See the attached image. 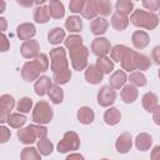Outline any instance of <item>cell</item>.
<instances>
[{"mask_svg":"<svg viewBox=\"0 0 160 160\" xmlns=\"http://www.w3.org/2000/svg\"><path fill=\"white\" fill-rule=\"evenodd\" d=\"M49 69V59L45 54H39L34 60L24 64L21 78L25 81H34L40 78V74Z\"/></svg>","mask_w":160,"mask_h":160,"instance_id":"6da1fadb","label":"cell"},{"mask_svg":"<svg viewBox=\"0 0 160 160\" xmlns=\"http://www.w3.org/2000/svg\"><path fill=\"white\" fill-rule=\"evenodd\" d=\"M130 22L136 28L152 30L159 25V16L155 12L138 9V10H134V12L131 14Z\"/></svg>","mask_w":160,"mask_h":160,"instance_id":"7a4b0ae2","label":"cell"},{"mask_svg":"<svg viewBox=\"0 0 160 160\" xmlns=\"http://www.w3.org/2000/svg\"><path fill=\"white\" fill-rule=\"evenodd\" d=\"M69 61L66 59V51L64 48H54L50 50V70L52 75L69 70Z\"/></svg>","mask_w":160,"mask_h":160,"instance_id":"3957f363","label":"cell"},{"mask_svg":"<svg viewBox=\"0 0 160 160\" xmlns=\"http://www.w3.org/2000/svg\"><path fill=\"white\" fill-rule=\"evenodd\" d=\"M52 116H54L52 109L46 101L41 100L35 104L34 110H32V121L35 124H39V125L49 124L52 120Z\"/></svg>","mask_w":160,"mask_h":160,"instance_id":"277c9868","label":"cell"},{"mask_svg":"<svg viewBox=\"0 0 160 160\" xmlns=\"http://www.w3.org/2000/svg\"><path fill=\"white\" fill-rule=\"evenodd\" d=\"M69 55H70V62H71V66L74 70L81 71L88 68L89 49L85 45L79 46L72 50H69Z\"/></svg>","mask_w":160,"mask_h":160,"instance_id":"5b68a950","label":"cell"},{"mask_svg":"<svg viewBox=\"0 0 160 160\" xmlns=\"http://www.w3.org/2000/svg\"><path fill=\"white\" fill-rule=\"evenodd\" d=\"M79 148H80V138L75 131H66L62 139L58 142V151L61 154L75 151Z\"/></svg>","mask_w":160,"mask_h":160,"instance_id":"8992f818","label":"cell"},{"mask_svg":"<svg viewBox=\"0 0 160 160\" xmlns=\"http://www.w3.org/2000/svg\"><path fill=\"white\" fill-rule=\"evenodd\" d=\"M111 44L110 41L106 39V38H102V36H98L95 38L92 41H91V45H90V49L92 51L94 55H96L98 58H104L106 56L110 50H111Z\"/></svg>","mask_w":160,"mask_h":160,"instance_id":"52a82bcc","label":"cell"},{"mask_svg":"<svg viewBox=\"0 0 160 160\" xmlns=\"http://www.w3.org/2000/svg\"><path fill=\"white\" fill-rule=\"evenodd\" d=\"M116 92L115 90L109 85L101 86L98 91V104L102 108H109L115 102Z\"/></svg>","mask_w":160,"mask_h":160,"instance_id":"ba28073f","label":"cell"},{"mask_svg":"<svg viewBox=\"0 0 160 160\" xmlns=\"http://www.w3.org/2000/svg\"><path fill=\"white\" fill-rule=\"evenodd\" d=\"M0 106H1L0 122L4 124V122H6V120L10 115V111L15 106V99L9 94H4V95L0 96Z\"/></svg>","mask_w":160,"mask_h":160,"instance_id":"9c48e42d","label":"cell"},{"mask_svg":"<svg viewBox=\"0 0 160 160\" xmlns=\"http://www.w3.org/2000/svg\"><path fill=\"white\" fill-rule=\"evenodd\" d=\"M40 45L36 40H28V41H24L20 46V52H21V56L25 58V59H35L40 52Z\"/></svg>","mask_w":160,"mask_h":160,"instance_id":"30bf717a","label":"cell"},{"mask_svg":"<svg viewBox=\"0 0 160 160\" xmlns=\"http://www.w3.org/2000/svg\"><path fill=\"white\" fill-rule=\"evenodd\" d=\"M36 34V28L31 22H22L16 28V35L20 40H31Z\"/></svg>","mask_w":160,"mask_h":160,"instance_id":"8fae6325","label":"cell"},{"mask_svg":"<svg viewBox=\"0 0 160 160\" xmlns=\"http://www.w3.org/2000/svg\"><path fill=\"white\" fill-rule=\"evenodd\" d=\"M104 78V72L98 68L96 64H91L86 68L85 70V80L89 82V84H99Z\"/></svg>","mask_w":160,"mask_h":160,"instance_id":"7c38bea8","label":"cell"},{"mask_svg":"<svg viewBox=\"0 0 160 160\" xmlns=\"http://www.w3.org/2000/svg\"><path fill=\"white\" fill-rule=\"evenodd\" d=\"M115 148L118 152L120 154H126L131 148H132V138L129 132H122L115 141Z\"/></svg>","mask_w":160,"mask_h":160,"instance_id":"4fadbf2b","label":"cell"},{"mask_svg":"<svg viewBox=\"0 0 160 160\" xmlns=\"http://www.w3.org/2000/svg\"><path fill=\"white\" fill-rule=\"evenodd\" d=\"M131 42L135 49H144L150 42V36L144 30H136L131 36Z\"/></svg>","mask_w":160,"mask_h":160,"instance_id":"5bb4252c","label":"cell"},{"mask_svg":"<svg viewBox=\"0 0 160 160\" xmlns=\"http://www.w3.org/2000/svg\"><path fill=\"white\" fill-rule=\"evenodd\" d=\"M109 28V21L105 18H95L94 20L90 21V30L94 35L100 36L108 31Z\"/></svg>","mask_w":160,"mask_h":160,"instance_id":"9a60e30c","label":"cell"},{"mask_svg":"<svg viewBox=\"0 0 160 160\" xmlns=\"http://www.w3.org/2000/svg\"><path fill=\"white\" fill-rule=\"evenodd\" d=\"M128 81V76L124 70H116L109 79V84L114 90H119L125 86Z\"/></svg>","mask_w":160,"mask_h":160,"instance_id":"2e32d148","label":"cell"},{"mask_svg":"<svg viewBox=\"0 0 160 160\" xmlns=\"http://www.w3.org/2000/svg\"><path fill=\"white\" fill-rule=\"evenodd\" d=\"M136 52H138V51L129 49V51L126 52L125 58H124L122 61L120 62L122 70L129 71V72H134V71L136 70Z\"/></svg>","mask_w":160,"mask_h":160,"instance_id":"e0dca14e","label":"cell"},{"mask_svg":"<svg viewBox=\"0 0 160 160\" xmlns=\"http://www.w3.org/2000/svg\"><path fill=\"white\" fill-rule=\"evenodd\" d=\"M51 80L49 76H40L35 84H34V90H35V94L39 95V96H44L45 94H48L50 86L52 85L51 84Z\"/></svg>","mask_w":160,"mask_h":160,"instance_id":"ac0fdd59","label":"cell"},{"mask_svg":"<svg viewBox=\"0 0 160 160\" xmlns=\"http://www.w3.org/2000/svg\"><path fill=\"white\" fill-rule=\"evenodd\" d=\"M76 116H78L79 122H81V124H84V125H90V124L94 121V119H95V112H94V110H92L91 108H89V106H81V108L78 110Z\"/></svg>","mask_w":160,"mask_h":160,"instance_id":"d6986e66","label":"cell"},{"mask_svg":"<svg viewBox=\"0 0 160 160\" xmlns=\"http://www.w3.org/2000/svg\"><path fill=\"white\" fill-rule=\"evenodd\" d=\"M129 20L130 19L126 15H122L115 11L111 15V26L118 31H124L129 26Z\"/></svg>","mask_w":160,"mask_h":160,"instance_id":"ffe728a7","label":"cell"},{"mask_svg":"<svg viewBox=\"0 0 160 160\" xmlns=\"http://www.w3.org/2000/svg\"><path fill=\"white\" fill-rule=\"evenodd\" d=\"M18 139L20 140V142L25 144V145H30L32 142L36 141V135L34 132V130L31 129V126H26V128H22L18 131Z\"/></svg>","mask_w":160,"mask_h":160,"instance_id":"44dd1931","label":"cell"},{"mask_svg":"<svg viewBox=\"0 0 160 160\" xmlns=\"http://www.w3.org/2000/svg\"><path fill=\"white\" fill-rule=\"evenodd\" d=\"M152 145V138L148 132H140L135 139V146L140 151H148Z\"/></svg>","mask_w":160,"mask_h":160,"instance_id":"7402d4cb","label":"cell"},{"mask_svg":"<svg viewBox=\"0 0 160 160\" xmlns=\"http://www.w3.org/2000/svg\"><path fill=\"white\" fill-rule=\"evenodd\" d=\"M138 95H139V91L136 89V86L129 84V85H125L121 90V99L126 104H131L134 102L136 99H138Z\"/></svg>","mask_w":160,"mask_h":160,"instance_id":"603a6c76","label":"cell"},{"mask_svg":"<svg viewBox=\"0 0 160 160\" xmlns=\"http://www.w3.org/2000/svg\"><path fill=\"white\" fill-rule=\"evenodd\" d=\"M120 120H121V112H120L119 109L109 108L108 110H105V112H104V121H105V124H108L110 126H114Z\"/></svg>","mask_w":160,"mask_h":160,"instance_id":"cb8c5ba5","label":"cell"},{"mask_svg":"<svg viewBox=\"0 0 160 160\" xmlns=\"http://www.w3.org/2000/svg\"><path fill=\"white\" fill-rule=\"evenodd\" d=\"M142 106L146 111L149 112H152L158 106H159V99L156 96V94L154 92H146L144 96H142Z\"/></svg>","mask_w":160,"mask_h":160,"instance_id":"d4e9b609","label":"cell"},{"mask_svg":"<svg viewBox=\"0 0 160 160\" xmlns=\"http://www.w3.org/2000/svg\"><path fill=\"white\" fill-rule=\"evenodd\" d=\"M48 6H49L50 15H51L54 19H61V18H64V15H65V9H64V4H62L61 1L50 0Z\"/></svg>","mask_w":160,"mask_h":160,"instance_id":"484cf974","label":"cell"},{"mask_svg":"<svg viewBox=\"0 0 160 160\" xmlns=\"http://www.w3.org/2000/svg\"><path fill=\"white\" fill-rule=\"evenodd\" d=\"M48 41L51 45H59L60 42L65 41V30L61 28H52L48 34Z\"/></svg>","mask_w":160,"mask_h":160,"instance_id":"4316f807","label":"cell"},{"mask_svg":"<svg viewBox=\"0 0 160 160\" xmlns=\"http://www.w3.org/2000/svg\"><path fill=\"white\" fill-rule=\"evenodd\" d=\"M50 11H49V6H45V5H41V6H38L34 11V20L38 22V24H45L50 20Z\"/></svg>","mask_w":160,"mask_h":160,"instance_id":"83f0119b","label":"cell"},{"mask_svg":"<svg viewBox=\"0 0 160 160\" xmlns=\"http://www.w3.org/2000/svg\"><path fill=\"white\" fill-rule=\"evenodd\" d=\"M129 49L130 48H128L125 45H120V44L112 46L111 50H110V58H111V60L112 61H116V62H121L122 59L125 58L126 52L129 51Z\"/></svg>","mask_w":160,"mask_h":160,"instance_id":"f1b7e54d","label":"cell"},{"mask_svg":"<svg viewBox=\"0 0 160 160\" xmlns=\"http://www.w3.org/2000/svg\"><path fill=\"white\" fill-rule=\"evenodd\" d=\"M65 28L70 32H79L82 30V20L76 15L69 16L65 20Z\"/></svg>","mask_w":160,"mask_h":160,"instance_id":"f546056e","label":"cell"},{"mask_svg":"<svg viewBox=\"0 0 160 160\" xmlns=\"http://www.w3.org/2000/svg\"><path fill=\"white\" fill-rule=\"evenodd\" d=\"M48 95L50 98V100L54 102V104H60L64 100V91L62 89L60 88V85L58 84H52L48 91Z\"/></svg>","mask_w":160,"mask_h":160,"instance_id":"4dcf8cb0","label":"cell"},{"mask_svg":"<svg viewBox=\"0 0 160 160\" xmlns=\"http://www.w3.org/2000/svg\"><path fill=\"white\" fill-rule=\"evenodd\" d=\"M6 122L9 126H11L14 129H21V126L26 122V118H25V115H22L20 112H14V114L9 115Z\"/></svg>","mask_w":160,"mask_h":160,"instance_id":"1f68e13d","label":"cell"},{"mask_svg":"<svg viewBox=\"0 0 160 160\" xmlns=\"http://www.w3.org/2000/svg\"><path fill=\"white\" fill-rule=\"evenodd\" d=\"M128 80L130 81L131 85L136 86V88H141V86H145L148 84V80H146V76L141 72V71H134V72H130Z\"/></svg>","mask_w":160,"mask_h":160,"instance_id":"d6a6232c","label":"cell"},{"mask_svg":"<svg viewBox=\"0 0 160 160\" xmlns=\"http://www.w3.org/2000/svg\"><path fill=\"white\" fill-rule=\"evenodd\" d=\"M20 159L21 160H41V154L39 152L38 149L32 146H28L21 150Z\"/></svg>","mask_w":160,"mask_h":160,"instance_id":"836d02e7","label":"cell"},{"mask_svg":"<svg viewBox=\"0 0 160 160\" xmlns=\"http://www.w3.org/2000/svg\"><path fill=\"white\" fill-rule=\"evenodd\" d=\"M132 9H134V2L130 1V0H118L116 4H115L116 12L126 15V16L132 11Z\"/></svg>","mask_w":160,"mask_h":160,"instance_id":"e575fe53","label":"cell"},{"mask_svg":"<svg viewBox=\"0 0 160 160\" xmlns=\"http://www.w3.org/2000/svg\"><path fill=\"white\" fill-rule=\"evenodd\" d=\"M96 65H98V68H99L104 74H110V72L114 70V61H112L110 58H108V56L98 58Z\"/></svg>","mask_w":160,"mask_h":160,"instance_id":"d590c367","label":"cell"},{"mask_svg":"<svg viewBox=\"0 0 160 160\" xmlns=\"http://www.w3.org/2000/svg\"><path fill=\"white\" fill-rule=\"evenodd\" d=\"M82 18L85 19H89V20H94L98 15V11H96V6H95V0H89L85 2V8L81 12Z\"/></svg>","mask_w":160,"mask_h":160,"instance_id":"8d00e7d4","label":"cell"},{"mask_svg":"<svg viewBox=\"0 0 160 160\" xmlns=\"http://www.w3.org/2000/svg\"><path fill=\"white\" fill-rule=\"evenodd\" d=\"M38 150H39V152L41 155L48 156V155H50L52 152L54 145H52V142L48 138H44V139H40L38 141Z\"/></svg>","mask_w":160,"mask_h":160,"instance_id":"74e56055","label":"cell"},{"mask_svg":"<svg viewBox=\"0 0 160 160\" xmlns=\"http://www.w3.org/2000/svg\"><path fill=\"white\" fill-rule=\"evenodd\" d=\"M95 6L98 14L101 16H108L111 14V2L109 0H95Z\"/></svg>","mask_w":160,"mask_h":160,"instance_id":"f35d334b","label":"cell"},{"mask_svg":"<svg viewBox=\"0 0 160 160\" xmlns=\"http://www.w3.org/2000/svg\"><path fill=\"white\" fill-rule=\"evenodd\" d=\"M64 45H65V48L69 49V50L76 49V48H79V46H82V38H81L80 35H75V34L69 35V36L65 39Z\"/></svg>","mask_w":160,"mask_h":160,"instance_id":"ab89813d","label":"cell"},{"mask_svg":"<svg viewBox=\"0 0 160 160\" xmlns=\"http://www.w3.org/2000/svg\"><path fill=\"white\" fill-rule=\"evenodd\" d=\"M16 109L20 114H28L32 109V99H30L28 96L21 98L16 104Z\"/></svg>","mask_w":160,"mask_h":160,"instance_id":"60d3db41","label":"cell"},{"mask_svg":"<svg viewBox=\"0 0 160 160\" xmlns=\"http://www.w3.org/2000/svg\"><path fill=\"white\" fill-rule=\"evenodd\" d=\"M150 66H151V60L146 55L140 54V52H136V70L145 71Z\"/></svg>","mask_w":160,"mask_h":160,"instance_id":"b9f144b4","label":"cell"},{"mask_svg":"<svg viewBox=\"0 0 160 160\" xmlns=\"http://www.w3.org/2000/svg\"><path fill=\"white\" fill-rule=\"evenodd\" d=\"M71 79V70H66L64 72H60V74H56V75H52V80H54V84H58V85H64V84H68L69 80Z\"/></svg>","mask_w":160,"mask_h":160,"instance_id":"7bdbcfd3","label":"cell"},{"mask_svg":"<svg viewBox=\"0 0 160 160\" xmlns=\"http://www.w3.org/2000/svg\"><path fill=\"white\" fill-rule=\"evenodd\" d=\"M85 2L84 0H71L69 2V9L71 12L76 14V12H82L84 8H85Z\"/></svg>","mask_w":160,"mask_h":160,"instance_id":"ee69618b","label":"cell"},{"mask_svg":"<svg viewBox=\"0 0 160 160\" xmlns=\"http://www.w3.org/2000/svg\"><path fill=\"white\" fill-rule=\"evenodd\" d=\"M141 5L146 9L150 10V12H154L156 10H160V0H142Z\"/></svg>","mask_w":160,"mask_h":160,"instance_id":"f6af8a7d","label":"cell"},{"mask_svg":"<svg viewBox=\"0 0 160 160\" xmlns=\"http://www.w3.org/2000/svg\"><path fill=\"white\" fill-rule=\"evenodd\" d=\"M30 126H31V129L34 130V132H35V135H36V138H38L39 140L46 138V135H48V129H46L44 125L32 124V125H30Z\"/></svg>","mask_w":160,"mask_h":160,"instance_id":"bcb514c9","label":"cell"},{"mask_svg":"<svg viewBox=\"0 0 160 160\" xmlns=\"http://www.w3.org/2000/svg\"><path fill=\"white\" fill-rule=\"evenodd\" d=\"M10 136H11L10 130H9L6 126L1 125V126H0V142H1V144L6 142V141L10 139Z\"/></svg>","mask_w":160,"mask_h":160,"instance_id":"7dc6e473","label":"cell"},{"mask_svg":"<svg viewBox=\"0 0 160 160\" xmlns=\"http://www.w3.org/2000/svg\"><path fill=\"white\" fill-rule=\"evenodd\" d=\"M151 58H152V60H154L155 64L160 65V45H158V46H155V48L152 49V51H151Z\"/></svg>","mask_w":160,"mask_h":160,"instance_id":"c3c4849f","label":"cell"},{"mask_svg":"<svg viewBox=\"0 0 160 160\" xmlns=\"http://www.w3.org/2000/svg\"><path fill=\"white\" fill-rule=\"evenodd\" d=\"M9 48H10V42H9L8 38H6V35L2 32L1 34V51L5 52V51L9 50Z\"/></svg>","mask_w":160,"mask_h":160,"instance_id":"681fc988","label":"cell"},{"mask_svg":"<svg viewBox=\"0 0 160 160\" xmlns=\"http://www.w3.org/2000/svg\"><path fill=\"white\" fill-rule=\"evenodd\" d=\"M150 158H151V160H160V145L155 146V148L151 150Z\"/></svg>","mask_w":160,"mask_h":160,"instance_id":"f907efd6","label":"cell"},{"mask_svg":"<svg viewBox=\"0 0 160 160\" xmlns=\"http://www.w3.org/2000/svg\"><path fill=\"white\" fill-rule=\"evenodd\" d=\"M152 120L156 125H160V105L152 111Z\"/></svg>","mask_w":160,"mask_h":160,"instance_id":"816d5d0a","label":"cell"},{"mask_svg":"<svg viewBox=\"0 0 160 160\" xmlns=\"http://www.w3.org/2000/svg\"><path fill=\"white\" fill-rule=\"evenodd\" d=\"M65 160H85L84 156L81 154H78V152H72V154H69Z\"/></svg>","mask_w":160,"mask_h":160,"instance_id":"f5cc1de1","label":"cell"},{"mask_svg":"<svg viewBox=\"0 0 160 160\" xmlns=\"http://www.w3.org/2000/svg\"><path fill=\"white\" fill-rule=\"evenodd\" d=\"M0 24H1V31L4 32L6 30V19L5 18H0Z\"/></svg>","mask_w":160,"mask_h":160,"instance_id":"db71d44e","label":"cell"},{"mask_svg":"<svg viewBox=\"0 0 160 160\" xmlns=\"http://www.w3.org/2000/svg\"><path fill=\"white\" fill-rule=\"evenodd\" d=\"M4 11H5V1L0 0V12H4Z\"/></svg>","mask_w":160,"mask_h":160,"instance_id":"11a10c76","label":"cell"},{"mask_svg":"<svg viewBox=\"0 0 160 160\" xmlns=\"http://www.w3.org/2000/svg\"><path fill=\"white\" fill-rule=\"evenodd\" d=\"M158 75H159V79H160V70H159V72H158Z\"/></svg>","mask_w":160,"mask_h":160,"instance_id":"9f6ffc18","label":"cell"},{"mask_svg":"<svg viewBox=\"0 0 160 160\" xmlns=\"http://www.w3.org/2000/svg\"><path fill=\"white\" fill-rule=\"evenodd\" d=\"M100 160H109V159H100Z\"/></svg>","mask_w":160,"mask_h":160,"instance_id":"6f0895ef","label":"cell"}]
</instances>
